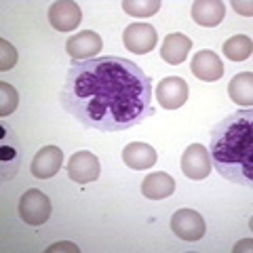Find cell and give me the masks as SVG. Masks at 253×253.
Here are the masks:
<instances>
[{
    "label": "cell",
    "instance_id": "obj_1",
    "mask_svg": "<svg viewBox=\"0 0 253 253\" xmlns=\"http://www.w3.org/2000/svg\"><path fill=\"white\" fill-rule=\"evenodd\" d=\"M59 101L83 126L101 133L126 131L154 114L150 76L116 55L72 61Z\"/></svg>",
    "mask_w": 253,
    "mask_h": 253
},
{
    "label": "cell",
    "instance_id": "obj_2",
    "mask_svg": "<svg viewBox=\"0 0 253 253\" xmlns=\"http://www.w3.org/2000/svg\"><path fill=\"white\" fill-rule=\"evenodd\" d=\"M211 165L224 179L253 184V112L239 110L211 131Z\"/></svg>",
    "mask_w": 253,
    "mask_h": 253
},
{
    "label": "cell",
    "instance_id": "obj_3",
    "mask_svg": "<svg viewBox=\"0 0 253 253\" xmlns=\"http://www.w3.org/2000/svg\"><path fill=\"white\" fill-rule=\"evenodd\" d=\"M51 215V201L41 190H26L19 199V217L30 226H42Z\"/></svg>",
    "mask_w": 253,
    "mask_h": 253
},
{
    "label": "cell",
    "instance_id": "obj_4",
    "mask_svg": "<svg viewBox=\"0 0 253 253\" xmlns=\"http://www.w3.org/2000/svg\"><path fill=\"white\" fill-rule=\"evenodd\" d=\"M171 230L175 232V236H179L181 241H188V243H194V241H201L205 236V219L199 211L194 209H179L171 215Z\"/></svg>",
    "mask_w": 253,
    "mask_h": 253
},
{
    "label": "cell",
    "instance_id": "obj_5",
    "mask_svg": "<svg viewBox=\"0 0 253 253\" xmlns=\"http://www.w3.org/2000/svg\"><path fill=\"white\" fill-rule=\"evenodd\" d=\"M0 179L6 181L11 179L19 169V161H21V146L15 133L11 129H6L4 125H0Z\"/></svg>",
    "mask_w": 253,
    "mask_h": 253
},
{
    "label": "cell",
    "instance_id": "obj_6",
    "mask_svg": "<svg viewBox=\"0 0 253 253\" xmlns=\"http://www.w3.org/2000/svg\"><path fill=\"white\" fill-rule=\"evenodd\" d=\"M211 167L213 165H211L209 150L201 144H190L186 148V152L181 154V171H184L186 177L194 179V181L209 177Z\"/></svg>",
    "mask_w": 253,
    "mask_h": 253
},
{
    "label": "cell",
    "instance_id": "obj_7",
    "mask_svg": "<svg viewBox=\"0 0 253 253\" xmlns=\"http://www.w3.org/2000/svg\"><path fill=\"white\" fill-rule=\"evenodd\" d=\"M123 42L131 53H150L158 42V34L150 23H129L123 32Z\"/></svg>",
    "mask_w": 253,
    "mask_h": 253
},
{
    "label": "cell",
    "instance_id": "obj_8",
    "mask_svg": "<svg viewBox=\"0 0 253 253\" xmlns=\"http://www.w3.org/2000/svg\"><path fill=\"white\" fill-rule=\"evenodd\" d=\"M68 177L76 184H91L99 177V158L89 150L74 152L68 163Z\"/></svg>",
    "mask_w": 253,
    "mask_h": 253
},
{
    "label": "cell",
    "instance_id": "obj_9",
    "mask_svg": "<svg viewBox=\"0 0 253 253\" xmlns=\"http://www.w3.org/2000/svg\"><path fill=\"white\" fill-rule=\"evenodd\" d=\"M101 46H104L101 36L93 30H83V32H78L76 36L66 41V51L70 57H72V61H84V59L97 57Z\"/></svg>",
    "mask_w": 253,
    "mask_h": 253
},
{
    "label": "cell",
    "instance_id": "obj_10",
    "mask_svg": "<svg viewBox=\"0 0 253 253\" xmlns=\"http://www.w3.org/2000/svg\"><path fill=\"white\" fill-rule=\"evenodd\" d=\"M188 83L179 76H169V78H163L161 84L156 89V99L161 108L165 110H177L181 108L188 101Z\"/></svg>",
    "mask_w": 253,
    "mask_h": 253
},
{
    "label": "cell",
    "instance_id": "obj_11",
    "mask_svg": "<svg viewBox=\"0 0 253 253\" xmlns=\"http://www.w3.org/2000/svg\"><path fill=\"white\" fill-rule=\"evenodd\" d=\"M63 165V152L59 146H44L42 150H38L34 161L30 165L32 175L38 179H49L55 173L61 169Z\"/></svg>",
    "mask_w": 253,
    "mask_h": 253
},
{
    "label": "cell",
    "instance_id": "obj_12",
    "mask_svg": "<svg viewBox=\"0 0 253 253\" xmlns=\"http://www.w3.org/2000/svg\"><path fill=\"white\" fill-rule=\"evenodd\" d=\"M81 19H83L81 6L72 2V0H57L49 9V23L59 32L74 30L81 23Z\"/></svg>",
    "mask_w": 253,
    "mask_h": 253
},
{
    "label": "cell",
    "instance_id": "obj_13",
    "mask_svg": "<svg viewBox=\"0 0 253 253\" xmlns=\"http://www.w3.org/2000/svg\"><path fill=\"white\" fill-rule=\"evenodd\" d=\"M190 70H192V74L196 78H201L205 83H215L224 76V63H221V59L209 49L194 53Z\"/></svg>",
    "mask_w": 253,
    "mask_h": 253
},
{
    "label": "cell",
    "instance_id": "obj_14",
    "mask_svg": "<svg viewBox=\"0 0 253 253\" xmlns=\"http://www.w3.org/2000/svg\"><path fill=\"white\" fill-rule=\"evenodd\" d=\"M156 150L150 146V144H144V141H133V144H126L125 150H123V161L126 167L135 169V171H144V169H150L152 165L156 163Z\"/></svg>",
    "mask_w": 253,
    "mask_h": 253
},
{
    "label": "cell",
    "instance_id": "obj_15",
    "mask_svg": "<svg viewBox=\"0 0 253 253\" xmlns=\"http://www.w3.org/2000/svg\"><path fill=\"white\" fill-rule=\"evenodd\" d=\"M226 17V4L219 0H196L192 4V19L203 28H215Z\"/></svg>",
    "mask_w": 253,
    "mask_h": 253
},
{
    "label": "cell",
    "instance_id": "obj_16",
    "mask_svg": "<svg viewBox=\"0 0 253 253\" xmlns=\"http://www.w3.org/2000/svg\"><path fill=\"white\" fill-rule=\"evenodd\" d=\"M190 49H192V41L186 34H169L165 36V41L161 44V57L169 63V66H179L181 61L188 57Z\"/></svg>",
    "mask_w": 253,
    "mask_h": 253
},
{
    "label": "cell",
    "instance_id": "obj_17",
    "mask_svg": "<svg viewBox=\"0 0 253 253\" xmlns=\"http://www.w3.org/2000/svg\"><path fill=\"white\" fill-rule=\"evenodd\" d=\"M175 192V179H173L169 173L156 171L150 173L141 184V194L150 201H161V199H169V196Z\"/></svg>",
    "mask_w": 253,
    "mask_h": 253
},
{
    "label": "cell",
    "instance_id": "obj_18",
    "mask_svg": "<svg viewBox=\"0 0 253 253\" xmlns=\"http://www.w3.org/2000/svg\"><path fill=\"white\" fill-rule=\"evenodd\" d=\"M228 95L234 104L243 108H251L253 104V74L251 72H241L236 74L230 84H228Z\"/></svg>",
    "mask_w": 253,
    "mask_h": 253
},
{
    "label": "cell",
    "instance_id": "obj_19",
    "mask_svg": "<svg viewBox=\"0 0 253 253\" xmlns=\"http://www.w3.org/2000/svg\"><path fill=\"white\" fill-rule=\"evenodd\" d=\"M221 49H224V55H226L228 59H232V61H245V59L251 57L253 42H251L249 36L236 34V36H232V38H228Z\"/></svg>",
    "mask_w": 253,
    "mask_h": 253
},
{
    "label": "cell",
    "instance_id": "obj_20",
    "mask_svg": "<svg viewBox=\"0 0 253 253\" xmlns=\"http://www.w3.org/2000/svg\"><path fill=\"white\" fill-rule=\"evenodd\" d=\"M123 9L126 15L133 17H152L161 9V0H144V2H135V0H125Z\"/></svg>",
    "mask_w": 253,
    "mask_h": 253
},
{
    "label": "cell",
    "instance_id": "obj_21",
    "mask_svg": "<svg viewBox=\"0 0 253 253\" xmlns=\"http://www.w3.org/2000/svg\"><path fill=\"white\" fill-rule=\"evenodd\" d=\"M19 95L9 83H0V116H9L17 110Z\"/></svg>",
    "mask_w": 253,
    "mask_h": 253
},
{
    "label": "cell",
    "instance_id": "obj_22",
    "mask_svg": "<svg viewBox=\"0 0 253 253\" xmlns=\"http://www.w3.org/2000/svg\"><path fill=\"white\" fill-rule=\"evenodd\" d=\"M15 63H17V51H15V46L6 38H0V70L6 72Z\"/></svg>",
    "mask_w": 253,
    "mask_h": 253
},
{
    "label": "cell",
    "instance_id": "obj_23",
    "mask_svg": "<svg viewBox=\"0 0 253 253\" xmlns=\"http://www.w3.org/2000/svg\"><path fill=\"white\" fill-rule=\"evenodd\" d=\"M232 6H234V9L236 11H239L241 15H247V17H251V15H253V9H251V2H239V0H234V2H232Z\"/></svg>",
    "mask_w": 253,
    "mask_h": 253
},
{
    "label": "cell",
    "instance_id": "obj_24",
    "mask_svg": "<svg viewBox=\"0 0 253 253\" xmlns=\"http://www.w3.org/2000/svg\"><path fill=\"white\" fill-rule=\"evenodd\" d=\"M61 249H68V251H76L78 253V247H76V245H72V243H57V245H53V247H49L51 253L53 251H61Z\"/></svg>",
    "mask_w": 253,
    "mask_h": 253
}]
</instances>
